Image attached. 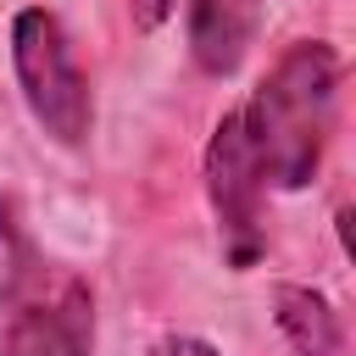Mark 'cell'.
Returning a JSON list of instances; mask_svg holds the SVG:
<instances>
[{"instance_id": "6da1fadb", "label": "cell", "mask_w": 356, "mask_h": 356, "mask_svg": "<svg viewBox=\"0 0 356 356\" xmlns=\"http://www.w3.org/2000/svg\"><path fill=\"white\" fill-rule=\"evenodd\" d=\"M339 111V50L328 39H295L239 106L245 145L273 189H306L323 167Z\"/></svg>"}, {"instance_id": "7a4b0ae2", "label": "cell", "mask_w": 356, "mask_h": 356, "mask_svg": "<svg viewBox=\"0 0 356 356\" xmlns=\"http://www.w3.org/2000/svg\"><path fill=\"white\" fill-rule=\"evenodd\" d=\"M11 72H17L22 106L44 128V139L78 150L95 134V95H89V78H83L78 50H72L67 28L56 22V11L28 6L11 17Z\"/></svg>"}, {"instance_id": "3957f363", "label": "cell", "mask_w": 356, "mask_h": 356, "mask_svg": "<svg viewBox=\"0 0 356 356\" xmlns=\"http://www.w3.org/2000/svg\"><path fill=\"white\" fill-rule=\"evenodd\" d=\"M261 167L245 145V128H239V111H222V122L211 128L206 139V200H211V217H217V234H222V256L234 273L256 267L261 245H267V228H261Z\"/></svg>"}, {"instance_id": "277c9868", "label": "cell", "mask_w": 356, "mask_h": 356, "mask_svg": "<svg viewBox=\"0 0 356 356\" xmlns=\"http://www.w3.org/2000/svg\"><path fill=\"white\" fill-rule=\"evenodd\" d=\"M44 261L17 217V200L0 195V356H22L28 328L44 300Z\"/></svg>"}, {"instance_id": "5b68a950", "label": "cell", "mask_w": 356, "mask_h": 356, "mask_svg": "<svg viewBox=\"0 0 356 356\" xmlns=\"http://www.w3.org/2000/svg\"><path fill=\"white\" fill-rule=\"evenodd\" d=\"M261 0H189V56L206 78H234L256 44Z\"/></svg>"}, {"instance_id": "8992f818", "label": "cell", "mask_w": 356, "mask_h": 356, "mask_svg": "<svg viewBox=\"0 0 356 356\" xmlns=\"http://www.w3.org/2000/svg\"><path fill=\"white\" fill-rule=\"evenodd\" d=\"M89 345H95L89 289L61 273V278L44 284V300H39V317H33V328H28L22 356H89Z\"/></svg>"}, {"instance_id": "52a82bcc", "label": "cell", "mask_w": 356, "mask_h": 356, "mask_svg": "<svg viewBox=\"0 0 356 356\" xmlns=\"http://www.w3.org/2000/svg\"><path fill=\"white\" fill-rule=\"evenodd\" d=\"M273 323H278L289 356H345L339 312L312 284H278L273 289Z\"/></svg>"}, {"instance_id": "ba28073f", "label": "cell", "mask_w": 356, "mask_h": 356, "mask_svg": "<svg viewBox=\"0 0 356 356\" xmlns=\"http://www.w3.org/2000/svg\"><path fill=\"white\" fill-rule=\"evenodd\" d=\"M150 356H217V350H211L206 339H195V334H167Z\"/></svg>"}, {"instance_id": "9c48e42d", "label": "cell", "mask_w": 356, "mask_h": 356, "mask_svg": "<svg viewBox=\"0 0 356 356\" xmlns=\"http://www.w3.org/2000/svg\"><path fill=\"white\" fill-rule=\"evenodd\" d=\"M172 6H178V0H134V22H139V28H161V22L172 17Z\"/></svg>"}]
</instances>
